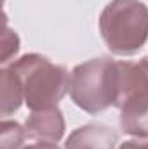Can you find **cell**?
I'll use <instances>...</instances> for the list:
<instances>
[{
	"mask_svg": "<svg viewBox=\"0 0 148 149\" xmlns=\"http://www.w3.org/2000/svg\"><path fill=\"white\" fill-rule=\"evenodd\" d=\"M0 87H2V116L7 118L18 111L21 104L25 102L23 88L16 74L12 73L7 66H2L0 70Z\"/></svg>",
	"mask_w": 148,
	"mask_h": 149,
	"instance_id": "cell-7",
	"label": "cell"
},
{
	"mask_svg": "<svg viewBox=\"0 0 148 149\" xmlns=\"http://www.w3.org/2000/svg\"><path fill=\"white\" fill-rule=\"evenodd\" d=\"M26 139V128L18 121L4 120L0 125V149H21Z\"/></svg>",
	"mask_w": 148,
	"mask_h": 149,
	"instance_id": "cell-8",
	"label": "cell"
},
{
	"mask_svg": "<svg viewBox=\"0 0 148 149\" xmlns=\"http://www.w3.org/2000/svg\"><path fill=\"white\" fill-rule=\"evenodd\" d=\"M118 61L110 57H96L77 64L72 70L68 94L77 108L96 114L111 106L115 108L118 99Z\"/></svg>",
	"mask_w": 148,
	"mask_h": 149,
	"instance_id": "cell-2",
	"label": "cell"
},
{
	"mask_svg": "<svg viewBox=\"0 0 148 149\" xmlns=\"http://www.w3.org/2000/svg\"><path fill=\"white\" fill-rule=\"evenodd\" d=\"M21 149H61L56 142H33V144H28V146H23Z\"/></svg>",
	"mask_w": 148,
	"mask_h": 149,
	"instance_id": "cell-11",
	"label": "cell"
},
{
	"mask_svg": "<svg viewBox=\"0 0 148 149\" xmlns=\"http://www.w3.org/2000/svg\"><path fill=\"white\" fill-rule=\"evenodd\" d=\"M120 85L115 108L120 128L132 137H148V57L136 63L118 61Z\"/></svg>",
	"mask_w": 148,
	"mask_h": 149,
	"instance_id": "cell-4",
	"label": "cell"
},
{
	"mask_svg": "<svg viewBox=\"0 0 148 149\" xmlns=\"http://www.w3.org/2000/svg\"><path fill=\"white\" fill-rule=\"evenodd\" d=\"M118 149H148V137H134L129 141H124Z\"/></svg>",
	"mask_w": 148,
	"mask_h": 149,
	"instance_id": "cell-10",
	"label": "cell"
},
{
	"mask_svg": "<svg viewBox=\"0 0 148 149\" xmlns=\"http://www.w3.org/2000/svg\"><path fill=\"white\" fill-rule=\"evenodd\" d=\"M26 135L33 141L40 142H59L65 135V118L61 109L49 108V109H38L32 111L25 121Z\"/></svg>",
	"mask_w": 148,
	"mask_h": 149,
	"instance_id": "cell-5",
	"label": "cell"
},
{
	"mask_svg": "<svg viewBox=\"0 0 148 149\" xmlns=\"http://www.w3.org/2000/svg\"><path fill=\"white\" fill-rule=\"evenodd\" d=\"M19 52V37L14 30L7 26V21L4 23V31H2V64L7 66L11 64V59Z\"/></svg>",
	"mask_w": 148,
	"mask_h": 149,
	"instance_id": "cell-9",
	"label": "cell"
},
{
	"mask_svg": "<svg viewBox=\"0 0 148 149\" xmlns=\"http://www.w3.org/2000/svg\"><path fill=\"white\" fill-rule=\"evenodd\" d=\"M117 132L103 123H87L77 127L66 137L65 149H117Z\"/></svg>",
	"mask_w": 148,
	"mask_h": 149,
	"instance_id": "cell-6",
	"label": "cell"
},
{
	"mask_svg": "<svg viewBox=\"0 0 148 149\" xmlns=\"http://www.w3.org/2000/svg\"><path fill=\"white\" fill-rule=\"evenodd\" d=\"M99 33L111 54H138L148 40V7L140 0H111L99 14Z\"/></svg>",
	"mask_w": 148,
	"mask_h": 149,
	"instance_id": "cell-3",
	"label": "cell"
},
{
	"mask_svg": "<svg viewBox=\"0 0 148 149\" xmlns=\"http://www.w3.org/2000/svg\"><path fill=\"white\" fill-rule=\"evenodd\" d=\"M7 68L19 80L25 104L30 111L56 108L68 94V70L61 64H54L40 54H25L19 59L11 61Z\"/></svg>",
	"mask_w": 148,
	"mask_h": 149,
	"instance_id": "cell-1",
	"label": "cell"
}]
</instances>
